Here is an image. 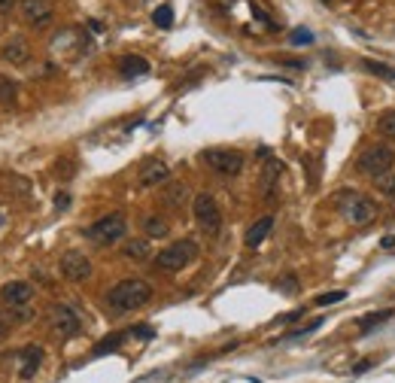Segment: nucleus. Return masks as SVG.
<instances>
[{"label":"nucleus","instance_id":"1","mask_svg":"<svg viewBox=\"0 0 395 383\" xmlns=\"http://www.w3.org/2000/svg\"><path fill=\"white\" fill-rule=\"evenodd\" d=\"M153 298V286L140 277H128L107 292V304L113 307L116 313H131V311H140L143 304H149Z\"/></svg>","mask_w":395,"mask_h":383},{"label":"nucleus","instance_id":"2","mask_svg":"<svg viewBox=\"0 0 395 383\" xmlns=\"http://www.w3.org/2000/svg\"><path fill=\"white\" fill-rule=\"evenodd\" d=\"M334 204H338V210L343 213V219L353 222V226H368L377 216V204L368 201L362 192H356V189H341Z\"/></svg>","mask_w":395,"mask_h":383},{"label":"nucleus","instance_id":"3","mask_svg":"<svg viewBox=\"0 0 395 383\" xmlns=\"http://www.w3.org/2000/svg\"><path fill=\"white\" fill-rule=\"evenodd\" d=\"M195 259H198V244L186 237V240H176V244L164 247L162 253L155 256V268L158 271H183Z\"/></svg>","mask_w":395,"mask_h":383},{"label":"nucleus","instance_id":"4","mask_svg":"<svg viewBox=\"0 0 395 383\" xmlns=\"http://www.w3.org/2000/svg\"><path fill=\"white\" fill-rule=\"evenodd\" d=\"M201 162L213 173H219V177H240L247 158H243V153H238V149H204V153H201Z\"/></svg>","mask_w":395,"mask_h":383},{"label":"nucleus","instance_id":"5","mask_svg":"<svg viewBox=\"0 0 395 383\" xmlns=\"http://www.w3.org/2000/svg\"><path fill=\"white\" fill-rule=\"evenodd\" d=\"M125 231H128V222H125L122 213H110V216H100L95 226L86 228V237L95 240V244L107 247V244H116V240L125 237Z\"/></svg>","mask_w":395,"mask_h":383},{"label":"nucleus","instance_id":"6","mask_svg":"<svg viewBox=\"0 0 395 383\" xmlns=\"http://www.w3.org/2000/svg\"><path fill=\"white\" fill-rule=\"evenodd\" d=\"M192 210H195V222H198V228L204 231V235H219L222 213H219V204H216V198L210 195V192H201V195H195Z\"/></svg>","mask_w":395,"mask_h":383},{"label":"nucleus","instance_id":"7","mask_svg":"<svg viewBox=\"0 0 395 383\" xmlns=\"http://www.w3.org/2000/svg\"><path fill=\"white\" fill-rule=\"evenodd\" d=\"M49 329H52V335L67 341V338H77L79 335L82 320H79V313L73 311V307L52 304V307H49Z\"/></svg>","mask_w":395,"mask_h":383},{"label":"nucleus","instance_id":"8","mask_svg":"<svg viewBox=\"0 0 395 383\" xmlns=\"http://www.w3.org/2000/svg\"><path fill=\"white\" fill-rule=\"evenodd\" d=\"M392 164H395V149L386 146V143H374V146H368L365 153L359 155L356 168L362 173H368V177H377V173L389 171Z\"/></svg>","mask_w":395,"mask_h":383},{"label":"nucleus","instance_id":"9","mask_svg":"<svg viewBox=\"0 0 395 383\" xmlns=\"http://www.w3.org/2000/svg\"><path fill=\"white\" fill-rule=\"evenodd\" d=\"M19 10H22V19L31 24V28L43 31L52 24L55 19V6L52 0H19Z\"/></svg>","mask_w":395,"mask_h":383},{"label":"nucleus","instance_id":"10","mask_svg":"<svg viewBox=\"0 0 395 383\" xmlns=\"http://www.w3.org/2000/svg\"><path fill=\"white\" fill-rule=\"evenodd\" d=\"M58 271H61L64 280L82 283V280L91 277V262H88V256L79 253V249H70V253L61 256V262H58Z\"/></svg>","mask_w":395,"mask_h":383},{"label":"nucleus","instance_id":"11","mask_svg":"<svg viewBox=\"0 0 395 383\" xmlns=\"http://www.w3.org/2000/svg\"><path fill=\"white\" fill-rule=\"evenodd\" d=\"M33 298V286L24 280H13V283H3L0 286V302L6 307H19V304H28Z\"/></svg>","mask_w":395,"mask_h":383},{"label":"nucleus","instance_id":"12","mask_svg":"<svg viewBox=\"0 0 395 383\" xmlns=\"http://www.w3.org/2000/svg\"><path fill=\"white\" fill-rule=\"evenodd\" d=\"M0 58H3L6 64H13V68H22V64H28V58H31L28 40H22V37L6 40V43L0 46Z\"/></svg>","mask_w":395,"mask_h":383},{"label":"nucleus","instance_id":"13","mask_svg":"<svg viewBox=\"0 0 395 383\" xmlns=\"http://www.w3.org/2000/svg\"><path fill=\"white\" fill-rule=\"evenodd\" d=\"M15 359H19V377L31 380L33 374L40 371V365H43V350L40 347H22Z\"/></svg>","mask_w":395,"mask_h":383},{"label":"nucleus","instance_id":"14","mask_svg":"<svg viewBox=\"0 0 395 383\" xmlns=\"http://www.w3.org/2000/svg\"><path fill=\"white\" fill-rule=\"evenodd\" d=\"M167 177H171V168H167L162 158H153V162L143 164V171H140V186H143V189L162 186V182H164Z\"/></svg>","mask_w":395,"mask_h":383},{"label":"nucleus","instance_id":"15","mask_svg":"<svg viewBox=\"0 0 395 383\" xmlns=\"http://www.w3.org/2000/svg\"><path fill=\"white\" fill-rule=\"evenodd\" d=\"M271 228H274V216H262V219H256L253 226L247 228V237H243V244H247L249 249L262 247V244H265V237L271 235Z\"/></svg>","mask_w":395,"mask_h":383},{"label":"nucleus","instance_id":"16","mask_svg":"<svg viewBox=\"0 0 395 383\" xmlns=\"http://www.w3.org/2000/svg\"><path fill=\"white\" fill-rule=\"evenodd\" d=\"M280 173H283V164L277 162V158H271V162L262 168V177H258V192L271 201L274 198V186H277V180H280Z\"/></svg>","mask_w":395,"mask_h":383},{"label":"nucleus","instance_id":"17","mask_svg":"<svg viewBox=\"0 0 395 383\" xmlns=\"http://www.w3.org/2000/svg\"><path fill=\"white\" fill-rule=\"evenodd\" d=\"M119 73L125 79H134V77H143V73H149V61L140 55H125L119 61Z\"/></svg>","mask_w":395,"mask_h":383},{"label":"nucleus","instance_id":"18","mask_svg":"<svg viewBox=\"0 0 395 383\" xmlns=\"http://www.w3.org/2000/svg\"><path fill=\"white\" fill-rule=\"evenodd\" d=\"M186 195H189V189L183 186V182H171V186L164 189V195H162V201H164V207H183L186 204Z\"/></svg>","mask_w":395,"mask_h":383},{"label":"nucleus","instance_id":"19","mask_svg":"<svg viewBox=\"0 0 395 383\" xmlns=\"http://www.w3.org/2000/svg\"><path fill=\"white\" fill-rule=\"evenodd\" d=\"M15 104H19V88H15L10 77L0 73V107H15Z\"/></svg>","mask_w":395,"mask_h":383},{"label":"nucleus","instance_id":"20","mask_svg":"<svg viewBox=\"0 0 395 383\" xmlns=\"http://www.w3.org/2000/svg\"><path fill=\"white\" fill-rule=\"evenodd\" d=\"M374 180V189L380 192V195H386V198H392L395 201V171L389 168V171H383V173H377V177H371Z\"/></svg>","mask_w":395,"mask_h":383},{"label":"nucleus","instance_id":"21","mask_svg":"<svg viewBox=\"0 0 395 383\" xmlns=\"http://www.w3.org/2000/svg\"><path fill=\"white\" fill-rule=\"evenodd\" d=\"M143 231H146V237H167L171 226H167V219H162V216H146L143 219Z\"/></svg>","mask_w":395,"mask_h":383},{"label":"nucleus","instance_id":"22","mask_svg":"<svg viewBox=\"0 0 395 383\" xmlns=\"http://www.w3.org/2000/svg\"><path fill=\"white\" fill-rule=\"evenodd\" d=\"M362 70L368 73H374V77H380V79H395V68H389V64H380V61H371V58H362Z\"/></svg>","mask_w":395,"mask_h":383},{"label":"nucleus","instance_id":"23","mask_svg":"<svg viewBox=\"0 0 395 383\" xmlns=\"http://www.w3.org/2000/svg\"><path fill=\"white\" fill-rule=\"evenodd\" d=\"M122 253L128 256V259H149V244L146 240H128V244L122 247Z\"/></svg>","mask_w":395,"mask_h":383},{"label":"nucleus","instance_id":"24","mask_svg":"<svg viewBox=\"0 0 395 383\" xmlns=\"http://www.w3.org/2000/svg\"><path fill=\"white\" fill-rule=\"evenodd\" d=\"M392 316H395V311H380V313H368L365 320H359V331H371L374 326H380V322L392 320Z\"/></svg>","mask_w":395,"mask_h":383},{"label":"nucleus","instance_id":"25","mask_svg":"<svg viewBox=\"0 0 395 383\" xmlns=\"http://www.w3.org/2000/svg\"><path fill=\"white\" fill-rule=\"evenodd\" d=\"M31 316H33V313L28 311V307H24V304H19V307H10V311L3 313V320L10 322V326H22V322H28Z\"/></svg>","mask_w":395,"mask_h":383},{"label":"nucleus","instance_id":"26","mask_svg":"<svg viewBox=\"0 0 395 383\" xmlns=\"http://www.w3.org/2000/svg\"><path fill=\"white\" fill-rule=\"evenodd\" d=\"M125 338H128V331H125V335H110V338H104V341H100V344L95 347V356H104V353H113V350H119Z\"/></svg>","mask_w":395,"mask_h":383},{"label":"nucleus","instance_id":"27","mask_svg":"<svg viewBox=\"0 0 395 383\" xmlns=\"http://www.w3.org/2000/svg\"><path fill=\"white\" fill-rule=\"evenodd\" d=\"M153 22L158 24V28H171V24H173V6L171 3H162L153 13Z\"/></svg>","mask_w":395,"mask_h":383},{"label":"nucleus","instance_id":"28","mask_svg":"<svg viewBox=\"0 0 395 383\" xmlns=\"http://www.w3.org/2000/svg\"><path fill=\"white\" fill-rule=\"evenodd\" d=\"M380 134H383V137H389V140H395V110H392V113H386L383 119H380Z\"/></svg>","mask_w":395,"mask_h":383},{"label":"nucleus","instance_id":"29","mask_svg":"<svg viewBox=\"0 0 395 383\" xmlns=\"http://www.w3.org/2000/svg\"><path fill=\"white\" fill-rule=\"evenodd\" d=\"M343 298H347V292H343V289H334V292H329V295H319V298H316V304H319V307H325V304L343 302Z\"/></svg>","mask_w":395,"mask_h":383},{"label":"nucleus","instance_id":"30","mask_svg":"<svg viewBox=\"0 0 395 383\" xmlns=\"http://www.w3.org/2000/svg\"><path fill=\"white\" fill-rule=\"evenodd\" d=\"M55 173H58L61 180H70V177H73V162H70V158H67V162H58V164H55Z\"/></svg>","mask_w":395,"mask_h":383},{"label":"nucleus","instance_id":"31","mask_svg":"<svg viewBox=\"0 0 395 383\" xmlns=\"http://www.w3.org/2000/svg\"><path fill=\"white\" fill-rule=\"evenodd\" d=\"M277 289H283L286 295H292V292H298V280L295 277H283L280 283H277Z\"/></svg>","mask_w":395,"mask_h":383},{"label":"nucleus","instance_id":"32","mask_svg":"<svg viewBox=\"0 0 395 383\" xmlns=\"http://www.w3.org/2000/svg\"><path fill=\"white\" fill-rule=\"evenodd\" d=\"M128 335H131V338H155V329H153V326H134Z\"/></svg>","mask_w":395,"mask_h":383},{"label":"nucleus","instance_id":"33","mask_svg":"<svg viewBox=\"0 0 395 383\" xmlns=\"http://www.w3.org/2000/svg\"><path fill=\"white\" fill-rule=\"evenodd\" d=\"M310 40H313V34H310V31H295V34H292V43H295V46L310 43Z\"/></svg>","mask_w":395,"mask_h":383},{"label":"nucleus","instance_id":"34","mask_svg":"<svg viewBox=\"0 0 395 383\" xmlns=\"http://www.w3.org/2000/svg\"><path fill=\"white\" fill-rule=\"evenodd\" d=\"M55 207H58V210H67V207H70V195H67V192H58V195H55Z\"/></svg>","mask_w":395,"mask_h":383},{"label":"nucleus","instance_id":"35","mask_svg":"<svg viewBox=\"0 0 395 383\" xmlns=\"http://www.w3.org/2000/svg\"><path fill=\"white\" fill-rule=\"evenodd\" d=\"M277 64H286V68H295V70L304 68V61H298V58H277Z\"/></svg>","mask_w":395,"mask_h":383},{"label":"nucleus","instance_id":"36","mask_svg":"<svg viewBox=\"0 0 395 383\" xmlns=\"http://www.w3.org/2000/svg\"><path fill=\"white\" fill-rule=\"evenodd\" d=\"M368 368H371V359H362V362L353 365V374H362V371H368Z\"/></svg>","mask_w":395,"mask_h":383},{"label":"nucleus","instance_id":"37","mask_svg":"<svg viewBox=\"0 0 395 383\" xmlns=\"http://www.w3.org/2000/svg\"><path fill=\"white\" fill-rule=\"evenodd\" d=\"M15 6V0H0V15H6Z\"/></svg>","mask_w":395,"mask_h":383},{"label":"nucleus","instance_id":"38","mask_svg":"<svg viewBox=\"0 0 395 383\" xmlns=\"http://www.w3.org/2000/svg\"><path fill=\"white\" fill-rule=\"evenodd\" d=\"M386 253H395V237H383V244H380Z\"/></svg>","mask_w":395,"mask_h":383},{"label":"nucleus","instance_id":"39","mask_svg":"<svg viewBox=\"0 0 395 383\" xmlns=\"http://www.w3.org/2000/svg\"><path fill=\"white\" fill-rule=\"evenodd\" d=\"M323 3H332V0H323Z\"/></svg>","mask_w":395,"mask_h":383}]
</instances>
